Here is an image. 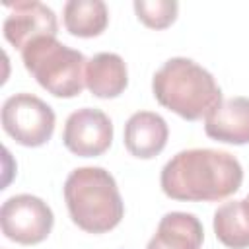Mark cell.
<instances>
[{
    "instance_id": "cell-1",
    "label": "cell",
    "mask_w": 249,
    "mask_h": 249,
    "mask_svg": "<svg viewBox=\"0 0 249 249\" xmlns=\"http://www.w3.org/2000/svg\"><path fill=\"white\" fill-rule=\"evenodd\" d=\"M243 167L222 150L191 148L177 152L161 169V191L173 200L216 202L239 191Z\"/></svg>"
},
{
    "instance_id": "cell-2",
    "label": "cell",
    "mask_w": 249,
    "mask_h": 249,
    "mask_svg": "<svg viewBox=\"0 0 249 249\" xmlns=\"http://www.w3.org/2000/svg\"><path fill=\"white\" fill-rule=\"evenodd\" d=\"M152 93L161 107L185 121L206 119L224 101L214 76L185 56H173L156 70Z\"/></svg>"
},
{
    "instance_id": "cell-3",
    "label": "cell",
    "mask_w": 249,
    "mask_h": 249,
    "mask_svg": "<svg viewBox=\"0 0 249 249\" xmlns=\"http://www.w3.org/2000/svg\"><path fill=\"white\" fill-rule=\"evenodd\" d=\"M64 200L72 222L88 233H105L124 216L115 177L103 167H78L64 181Z\"/></svg>"
},
{
    "instance_id": "cell-4",
    "label": "cell",
    "mask_w": 249,
    "mask_h": 249,
    "mask_svg": "<svg viewBox=\"0 0 249 249\" xmlns=\"http://www.w3.org/2000/svg\"><path fill=\"white\" fill-rule=\"evenodd\" d=\"M25 70L54 97H76L86 86V56L60 43L56 37H41L21 49Z\"/></svg>"
},
{
    "instance_id": "cell-5",
    "label": "cell",
    "mask_w": 249,
    "mask_h": 249,
    "mask_svg": "<svg viewBox=\"0 0 249 249\" xmlns=\"http://www.w3.org/2000/svg\"><path fill=\"white\" fill-rule=\"evenodd\" d=\"M54 111L33 93L10 95L2 105V128L18 144L27 148L43 146L54 132Z\"/></svg>"
},
{
    "instance_id": "cell-6",
    "label": "cell",
    "mask_w": 249,
    "mask_h": 249,
    "mask_svg": "<svg viewBox=\"0 0 249 249\" xmlns=\"http://www.w3.org/2000/svg\"><path fill=\"white\" fill-rule=\"evenodd\" d=\"M2 233L21 245H37L45 241L53 230L54 216L51 206L33 195L10 196L0 208Z\"/></svg>"
},
{
    "instance_id": "cell-7",
    "label": "cell",
    "mask_w": 249,
    "mask_h": 249,
    "mask_svg": "<svg viewBox=\"0 0 249 249\" xmlns=\"http://www.w3.org/2000/svg\"><path fill=\"white\" fill-rule=\"evenodd\" d=\"M62 142L68 152L80 158L101 156L113 142V123L101 109H78L66 119Z\"/></svg>"
},
{
    "instance_id": "cell-8",
    "label": "cell",
    "mask_w": 249,
    "mask_h": 249,
    "mask_svg": "<svg viewBox=\"0 0 249 249\" xmlns=\"http://www.w3.org/2000/svg\"><path fill=\"white\" fill-rule=\"evenodd\" d=\"M6 6L10 12L4 19V37L12 47L21 51L35 39L56 37L58 21L56 14L49 6L35 0L14 2Z\"/></svg>"
},
{
    "instance_id": "cell-9",
    "label": "cell",
    "mask_w": 249,
    "mask_h": 249,
    "mask_svg": "<svg viewBox=\"0 0 249 249\" xmlns=\"http://www.w3.org/2000/svg\"><path fill=\"white\" fill-rule=\"evenodd\" d=\"M204 132L212 140L243 146L249 144V97L224 99L206 119Z\"/></svg>"
},
{
    "instance_id": "cell-10",
    "label": "cell",
    "mask_w": 249,
    "mask_h": 249,
    "mask_svg": "<svg viewBox=\"0 0 249 249\" xmlns=\"http://www.w3.org/2000/svg\"><path fill=\"white\" fill-rule=\"evenodd\" d=\"M169 128L161 115L138 111L124 124V148L140 160H150L161 154L167 144Z\"/></svg>"
},
{
    "instance_id": "cell-11",
    "label": "cell",
    "mask_w": 249,
    "mask_h": 249,
    "mask_svg": "<svg viewBox=\"0 0 249 249\" xmlns=\"http://www.w3.org/2000/svg\"><path fill=\"white\" fill-rule=\"evenodd\" d=\"M204 230L200 220L189 212H167L146 249H200Z\"/></svg>"
},
{
    "instance_id": "cell-12",
    "label": "cell",
    "mask_w": 249,
    "mask_h": 249,
    "mask_svg": "<svg viewBox=\"0 0 249 249\" xmlns=\"http://www.w3.org/2000/svg\"><path fill=\"white\" fill-rule=\"evenodd\" d=\"M128 86V70L117 53H97L86 64V88L101 99L119 97Z\"/></svg>"
},
{
    "instance_id": "cell-13",
    "label": "cell",
    "mask_w": 249,
    "mask_h": 249,
    "mask_svg": "<svg viewBox=\"0 0 249 249\" xmlns=\"http://www.w3.org/2000/svg\"><path fill=\"white\" fill-rule=\"evenodd\" d=\"M64 27L74 37H97L109 23L107 4L101 0H70L62 10Z\"/></svg>"
},
{
    "instance_id": "cell-14",
    "label": "cell",
    "mask_w": 249,
    "mask_h": 249,
    "mask_svg": "<svg viewBox=\"0 0 249 249\" xmlns=\"http://www.w3.org/2000/svg\"><path fill=\"white\" fill-rule=\"evenodd\" d=\"M214 233L228 249L249 247V202L231 200L218 206L214 212Z\"/></svg>"
},
{
    "instance_id": "cell-15",
    "label": "cell",
    "mask_w": 249,
    "mask_h": 249,
    "mask_svg": "<svg viewBox=\"0 0 249 249\" xmlns=\"http://www.w3.org/2000/svg\"><path fill=\"white\" fill-rule=\"evenodd\" d=\"M132 6L136 18L150 29L169 27L179 12V4L173 0H136Z\"/></svg>"
},
{
    "instance_id": "cell-16",
    "label": "cell",
    "mask_w": 249,
    "mask_h": 249,
    "mask_svg": "<svg viewBox=\"0 0 249 249\" xmlns=\"http://www.w3.org/2000/svg\"><path fill=\"white\" fill-rule=\"evenodd\" d=\"M245 198H247V202H249V195H247V196H245Z\"/></svg>"
}]
</instances>
